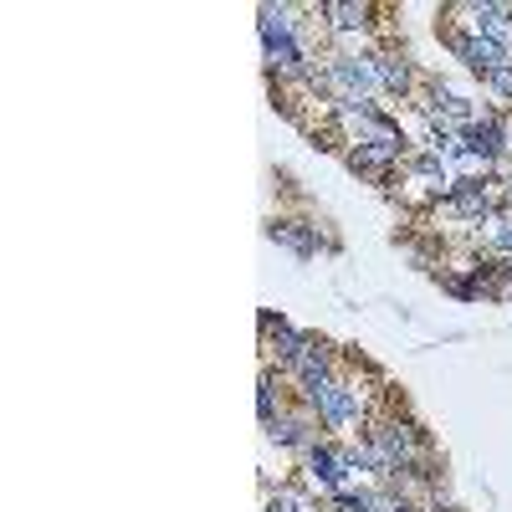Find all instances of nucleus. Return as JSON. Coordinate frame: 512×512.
Wrapping results in <instances>:
<instances>
[{"mask_svg": "<svg viewBox=\"0 0 512 512\" xmlns=\"http://www.w3.org/2000/svg\"><path fill=\"white\" fill-rule=\"evenodd\" d=\"M364 441L379 451V461L390 466L395 477L405 472V466H415V461L431 456V436H425V425H420L415 415H405V410H379V415H369ZM395 477H390V482H395Z\"/></svg>", "mask_w": 512, "mask_h": 512, "instance_id": "obj_1", "label": "nucleus"}, {"mask_svg": "<svg viewBox=\"0 0 512 512\" xmlns=\"http://www.w3.org/2000/svg\"><path fill=\"white\" fill-rule=\"evenodd\" d=\"M262 52H267V67L277 72V82H308L318 72L313 57L303 52V41H297L292 6H262Z\"/></svg>", "mask_w": 512, "mask_h": 512, "instance_id": "obj_2", "label": "nucleus"}, {"mask_svg": "<svg viewBox=\"0 0 512 512\" xmlns=\"http://www.w3.org/2000/svg\"><path fill=\"white\" fill-rule=\"evenodd\" d=\"M308 410L318 415V425H323L328 436H354V425H359V431L369 425V390H364L354 374L338 369L323 390L308 400Z\"/></svg>", "mask_w": 512, "mask_h": 512, "instance_id": "obj_3", "label": "nucleus"}, {"mask_svg": "<svg viewBox=\"0 0 512 512\" xmlns=\"http://www.w3.org/2000/svg\"><path fill=\"white\" fill-rule=\"evenodd\" d=\"M323 82L338 108H369L379 98V67L374 52H328L323 57Z\"/></svg>", "mask_w": 512, "mask_h": 512, "instance_id": "obj_4", "label": "nucleus"}, {"mask_svg": "<svg viewBox=\"0 0 512 512\" xmlns=\"http://www.w3.org/2000/svg\"><path fill=\"white\" fill-rule=\"evenodd\" d=\"M303 477H308V487L323 492V497H338L344 487H359L354 472L344 466V441H338V436H323L318 446L303 451Z\"/></svg>", "mask_w": 512, "mask_h": 512, "instance_id": "obj_5", "label": "nucleus"}, {"mask_svg": "<svg viewBox=\"0 0 512 512\" xmlns=\"http://www.w3.org/2000/svg\"><path fill=\"white\" fill-rule=\"evenodd\" d=\"M446 41H451V52L472 67L482 82H492L497 72H507L512 67V41H497V36H466V31H446Z\"/></svg>", "mask_w": 512, "mask_h": 512, "instance_id": "obj_6", "label": "nucleus"}, {"mask_svg": "<svg viewBox=\"0 0 512 512\" xmlns=\"http://www.w3.org/2000/svg\"><path fill=\"white\" fill-rule=\"evenodd\" d=\"M338 369H344V364H338V354H333V349L323 344V338L313 333V338H308V349L287 364V374H292V384H297V400L308 405V400L323 390V384H328Z\"/></svg>", "mask_w": 512, "mask_h": 512, "instance_id": "obj_7", "label": "nucleus"}, {"mask_svg": "<svg viewBox=\"0 0 512 512\" xmlns=\"http://www.w3.org/2000/svg\"><path fill=\"white\" fill-rule=\"evenodd\" d=\"M267 436H272V446L303 456L308 446H318V441H323V425H318V415H313L303 400H297V405H287V410L267 425Z\"/></svg>", "mask_w": 512, "mask_h": 512, "instance_id": "obj_8", "label": "nucleus"}, {"mask_svg": "<svg viewBox=\"0 0 512 512\" xmlns=\"http://www.w3.org/2000/svg\"><path fill=\"white\" fill-rule=\"evenodd\" d=\"M441 210L446 216H461V221H487L497 210V195L482 180H451L446 195H441Z\"/></svg>", "mask_w": 512, "mask_h": 512, "instance_id": "obj_9", "label": "nucleus"}, {"mask_svg": "<svg viewBox=\"0 0 512 512\" xmlns=\"http://www.w3.org/2000/svg\"><path fill=\"white\" fill-rule=\"evenodd\" d=\"M502 149H507V123H502V113H482V118L461 134V154H466V159L492 164V159H502Z\"/></svg>", "mask_w": 512, "mask_h": 512, "instance_id": "obj_10", "label": "nucleus"}, {"mask_svg": "<svg viewBox=\"0 0 512 512\" xmlns=\"http://www.w3.org/2000/svg\"><path fill=\"white\" fill-rule=\"evenodd\" d=\"M313 16H323L333 36H349V41H364V31L374 26V6H359V0H323Z\"/></svg>", "mask_w": 512, "mask_h": 512, "instance_id": "obj_11", "label": "nucleus"}, {"mask_svg": "<svg viewBox=\"0 0 512 512\" xmlns=\"http://www.w3.org/2000/svg\"><path fill=\"white\" fill-rule=\"evenodd\" d=\"M262 338H267V349L277 354V364L287 369V364H292L297 354L308 349V338H313V333H303V328H292V323H287L282 313H262Z\"/></svg>", "mask_w": 512, "mask_h": 512, "instance_id": "obj_12", "label": "nucleus"}, {"mask_svg": "<svg viewBox=\"0 0 512 512\" xmlns=\"http://www.w3.org/2000/svg\"><path fill=\"white\" fill-rule=\"evenodd\" d=\"M267 236H272L277 246H287L292 256H303V262L333 246V241H323V236H318V226H308V221H282V216H277V221H267Z\"/></svg>", "mask_w": 512, "mask_h": 512, "instance_id": "obj_13", "label": "nucleus"}, {"mask_svg": "<svg viewBox=\"0 0 512 512\" xmlns=\"http://www.w3.org/2000/svg\"><path fill=\"white\" fill-rule=\"evenodd\" d=\"M374 67H379V93H390V98H415V88H420V77H415V67L405 62V57H395V52H374Z\"/></svg>", "mask_w": 512, "mask_h": 512, "instance_id": "obj_14", "label": "nucleus"}, {"mask_svg": "<svg viewBox=\"0 0 512 512\" xmlns=\"http://www.w3.org/2000/svg\"><path fill=\"white\" fill-rule=\"evenodd\" d=\"M287 405H282V395H277V379H272V369H262V379H256V420H262V431L282 415Z\"/></svg>", "mask_w": 512, "mask_h": 512, "instance_id": "obj_15", "label": "nucleus"}, {"mask_svg": "<svg viewBox=\"0 0 512 512\" xmlns=\"http://www.w3.org/2000/svg\"><path fill=\"white\" fill-rule=\"evenodd\" d=\"M487 246L497 256H512V205H497L487 216Z\"/></svg>", "mask_w": 512, "mask_h": 512, "instance_id": "obj_16", "label": "nucleus"}, {"mask_svg": "<svg viewBox=\"0 0 512 512\" xmlns=\"http://www.w3.org/2000/svg\"><path fill=\"white\" fill-rule=\"evenodd\" d=\"M267 512H318V507H313V497H308V492L282 487V492H272V497H267Z\"/></svg>", "mask_w": 512, "mask_h": 512, "instance_id": "obj_17", "label": "nucleus"}, {"mask_svg": "<svg viewBox=\"0 0 512 512\" xmlns=\"http://www.w3.org/2000/svg\"><path fill=\"white\" fill-rule=\"evenodd\" d=\"M487 88H492V93H497L502 103H512V67H507V72H497V77L487 82Z\"/></svg>", "mask_w": 512, "mask_h": 512, "instance_id": "obj_18", "label": "nucleus"}, {"mask_svg": "<svg viewBox=\"0 0 512 512\" xmlns=\"http://www.w3.org/2000/svg\"><path fill=\"white\" fill-rule=\"evenodd\" d=\"M507 205H512V180H507Z\"/></svg>", "mask_w": 512, "mask_h": 512, "instance_id": "obj_19", "label": "nucleus"}]
</instances>
